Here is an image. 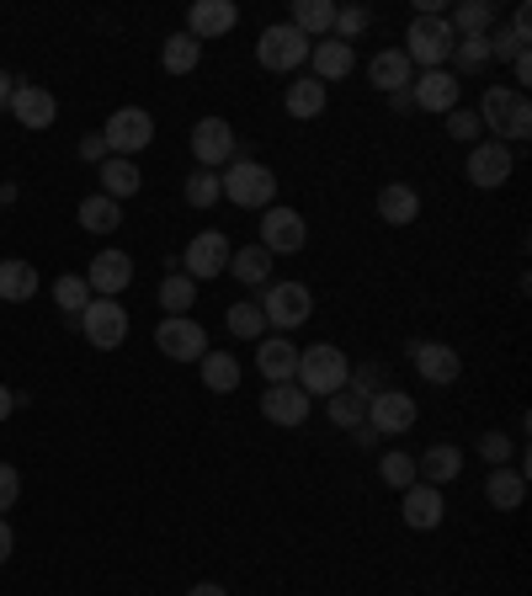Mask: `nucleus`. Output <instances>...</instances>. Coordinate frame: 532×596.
I'll list each match as a JSON object with an SVG mask.
<instances>
[{
  "label": "nucleus",
  "mask_w": 532,
  "mask_h": 596,
  "mask_svg": "<svg viewBox=\"0 0 532 596\" xmlns=\"http://www.w3.org/2000/svg\"><path fill=\"white\" fill-rule=\"evenodd\" d=\"M346 373H352V362H346V352L341 347H330V341H315V347H304L298 352V389L309 399H330L346 389Z\"/></svg>",
  "instance_id": "1"
},
{
  "label": "nucleus",
  "mask_w": 532,
  "mask_h": 596,
  "mask_svg": "<svg viewBox=\"0 0 532 596\" xmlns=\"http://www.w3.org/2000/svg\"><path fill=\"white\" fill-rule=\"evenodd\" d=\"M218 187H224V198L235 202V208H272L277 202V171H267L261 160L235 155L229 171L218 176Z\"/></svg>",
  "instance_id": "2"
},
{
  "label": "nucleus",
  "mask_w": 532,
  "mask_h": 596,
  "mask_svg": "<svg viewBox=\"0 0 532 596\" xmlns=\"http://www.w3.org/2000/svg\"><path fill=\"white\" fill-rule=\"evenodd\" d=\"M452 43H458V33L448 27V16H415L400 54L410 59V70H415V65H421V70H442L452 59Z\"/></svg>",
  "instance_id": "3"
},
{
  "label": "nucleus",
  "mask_w": 532,
  "mask_h": 596,
  "mask_svg": "<svg viewBox=\"0 0 532 596\" xmlns=\"http://www.w3.org/2000/svg\"><path fill=\"white\" fill-rule=\"evenodd\" d=\"M309 48L315 43L304 38L298 27H287V22H272L261 43H256V59H261V70H272V75H287V70H298V65H309Z\"/></svg>",
  "instance_id": "4"
},
{
  "label": "nucleus",
  "mask_w": 532,
  "mask_h": 596,
  "mask_svg": "<svg viewBox=\"0 0 532 596\" xmlns=\"http://www.w3.org/2000/svg\"><path fill=\"white\" fill-rule=\"evenodd\" d=\"M261 315L267 325H277V330H298L304 319L315 315V293L304 288V282H267V293H261Z\"/></svg>",
  "instance_id": "5"
},
{
  "label": "nucleus",
  "mask_w": 532,
  "mask_h": 596,
  "mask_svg": "<svg viewBox=\"0 0 532 596\" xmlns=\"http://www.w3.org/2000/svg\"><path fill=\"white\" fill-rule=\"evenodd\" d=\"M81 336L96 352H118L128 341V309L118 299H91L81 309Z\"/></svg>",
  "instance_id": "6"
},
{
  "label": "nucleus",
  "mask_w": 532,
  "mask_h": 596,
  "mask_svg": "<svg viewBox=\"0 0 532 596\" xmlns=\"http://www.w3.org/2000/svg\"><path fill=\"white\" fill-rule=\"evenodd\" d=\"M102 139H107V155H139V150H150L155 144V118L144 113V107H118L107 128H102Z\"/></svg>",
  "instance_id": "7"
},
{
  "label": "nucleus",
  "mask_w": 532,
  "mask_h": 596,
  "mask_svg": "<svg viewBox=\"0 0 532 596\" xmlns=\"http://www.w3.org/2000/svg\"><path fill=\"white\" fill-rule=\"evenodd\" d=\"M155 347L170 362H203L208 358V330L192 315H165L155 325Z\"/></svg>",
  "instance_id": "8"
},
{
  "label": "nucleus",
  "mask_w": 532,
  "mask_h": 596,
  "mask_svg": "<svg viewBox=\"0 0 532 596\" xmlns=\"http://www.w3.org/2000/svg\"><path fill=\"white\" fill-rule=\"evenodd\" d=\"M304 239H309V224H304V213H293L283 202H272L267 213H261V250L277 261V256H293V250H304Z\"/></svg>",
  "instance_id": "9"
},
{
  "label": "nucleus",
  "mask_w": 532,
  "mask_h": 596,
  "mask_svg": "<svg viewBox=\"0 0 532 596\" xmlns=\"http://www.w3.org/2000/svg\"><path fill=\"white\" fill-rule=\"evenodd\" d=\"M229 256H235L229 235L203 230V235L187 239V250H181V272H187L192 282H208V278H218V272H229Z\"/></svg>",
  "instance_id": "10"
},
{
  "label": "nucleus",
  "mask_w": 532,
  "mask_h": 596,
  "mask_svg": "<svg viewBox=\"0 0 532 596\" xmlns=\"http://www.w3.org/2000/svg\"><path fill=\"white\" fill-rule=\"evenodd\" d=\"M192 155H198V171L229 165V160L240 155V150H235V128L224 118H198L192 122Z\"/></svg>",
  "instance_id": "11"
},
{
  "label": "nucleus",
  "mask_w": 532,
  "mask_h": 596,
  "mask_svg": "<svg viewBox=\"0 0 532 596\" xmlns=\"http://www.w3.org/2000/svg\"><path fill=\"white\" fill-rule=\"evenodd\" d=\"M368 426L373 432H383V437H400L415 426V399L405 389H378L368 399Z\"/></svg>",
  "instance_id": "12"
},
{
  "label": "nucleus",
  "mask_w": 532,
  "mask_h": 596,
  "mask_svg": "<svg viewBox=\"0 0 532 596\" xmlns=\"http://www.w3.org/2000/svg\"><path fill=\"white\" fill-rule=\"evenodd\" d=\"M128 282H133V256H123V250H96L91 256V272H85L91 299H118Z\"/></svg>",
  "instance_id": "13"
},
{
  "label": "nucleus",
  "mask_w": 532,
  "mask_h": 596,
  "mask_svg": "<svg viewBox=\"0 0 532 596\" xmlns=\"http://www.w3.org/2000/svg\"><path fill=\"white\" fill-rule=\"evenodd\" d=\"M410 362H415V373L426 378V384H437V389H448L458 384V373H463V358L452 352L448 341H410Z\"/></svg>",
  "instance_id": "14"
},
{
  "label": "nucleus",
  "mask_w": 532,
  "mask_h": 596,
  "mask_svg": "<svg viewBox=\"0 0 532 596\" xmlns=\"http://www.w3.org/2000/svg\"><path fill=\"white\" fill-rule=\"evenodd\" d=\"M309 405H315V399L304 395L298 384H267V395H261V416H267L272 426H287V432H293V426L309 421Z\"/></svg>",
  "instance_id": "15"
},
{
  "label": "nucleus",
  "mask_w": 532,
  "mask_h": 596,
  "mask_svg": "<svg viewBox=\"0 0 532 596\" xmlns=\"http://www.w3.org/2000/svg\"><path fill=\"white\" fill-rule=\"evenodd\" d=\"M400 495H405V501H400V517H405L410 533H431V527L442 522V512H448L437 484H421V479H415V484H410V490H400Z\"/></svg>",
  "instance_id": "16"
},
{
  "label": "nucleus",
  "mask_w": 532,
  "mask_h": 596,
  "mask_svg": "<svg viewBox=\"0 0 532 596\" xmlns=\"http://www.w3.org/2000/svg\"><path fill=\"white\" fill-rule=\"evenodd\" d=\"M11 118L22 122V128H33V133H43V128H54V118H59V102H54L48 85H16Z\"/></svg>",
  "instance_id": "17"
},
{
  "label": "nucleus",
  "mask_w": 532,
  "mask_h": 596,
  "mask_svg": "<svg viewBox=\"0 0 532 596\" xmlns=\"http://www.w3.org/2000/svg\"><path fill=\"white\" fill-rule=\"evenodd\" d=\"M463 171H469L474 187H506L511 182V144H495V139L490 144H474Z\"/></svg>",
  "instance_id": "18"
},
{
  "label": "nucleus",
  "mask_w": 532,
  "mask_h": 596,
  "mask_svg": "<svg viewBox=\"0 0 532 596\" xmlns=\"http://www.w3.org/2000/svg\"><path fill=\"white\" fill-rule=\"evenodd\" d=\"M235 22H240V5H235V0H198V5L187 11V33L198 43L224 38Z\"/></svg>",
  "instance_id": "19"
},
{
  "label": "nucleus",
  "mask_w": 532,
  "mask_h": 596,
  "mask_svg": "<svg viewBox=\"0 0 532 596\" xmlns=\"http://www.w3.org/2000/svg\"><path fill=\"white\" fill-rule=\"evenodd\" d=\"M410 102L421 113H452L458 107V75L452 70H426L421 80H410Z\"/></svg>",
  "instance_id": "20"
},
{
  "label": "nucleus",
  "mask_w": 532,
  "mask_h": 596,
  "mask_svg": "<svg viewBox=\"0 0 532 596\" xmlns=\"http://www.w3.org/2000/svg\"><path fill=\"white\" fill-rule=\"evenodd\" d=\"M309 65H315V80L320 85H330V80H346L352 70H357V48L341 38H320L315 48H309Z\"/></svg>",
  "instance_id": "21"
},
{
  "label": "nucleus",
  "mask_w": 532,
  "mask_h": 596,
  "mask_svg": "<svg viewBox=\"0 0 532 596\" xmlns=\"http://www.w3.org/2000/svg\"><path fill=\"white\" fill-rule=\"evenodd\" d=\"M256 367H261L267 384H293V378H298V347H293L287 336H272V341H261Z\"/></svg>",
  "instance_id": "22"
},
{
  "label": "nucleus",
  "mask_w": 532,
  "mask_h": 596,
  "mask_svg": "<svg viewBox=\"0 0 532 596\" xmlns=\"http://www.w3.org/2000/svg\"><path fill=\"white\" fill-rule=\"evenodd\" d=\"M522 91H506V85H490L485 102H480V128H490L495 144H506V128H511V113H517Z\"/></svg>",
  "instance_id": "23"
},
{
  "label": "nucleus",
  "mask_w": 532,
  "mask_h": 596,
  "mask_svg": "<svg viewBox=\"0 0 532 596\" xmlns=\"http://www.w3.org/2000/svg\"><path fill=\"white\" fill-rule=\"evenodd\" d=\"M410 59L400 54V48H383V54H373V65H368V80H373V91H410Z\"/></svg>",
  "instance_id": "24"
},
{
  "label": "nucleus",
  "mask_w": 532,
  "mask_h": 596,
  "mask_svg": "<svg viewBox=\"0 0 532 596\" xmlns=\"http://www.w3.org/2000/svg\"><path fill=\"white\" fill-rule=\"evenodd\" d=\"M102 198H113V202H123V198H133L139 187H144V176H139V165L133 160H123V155H107L102 165Z\"/></svg>",
  "instance_id": "25"
},
{
  "label": "nucleus",
  "mask_w": 532,
  "mask_h": 596,
  "mask_svg": "<svg viewBox=\"0 0 532 596\" xmlns=\"http://www.w3.org/2000/svg\"><path fill=\"white\" fill-rule=\"evenodd\" d=\"M33 293H38V267L22 261V256H5L0 261V299L5 304H27Z\"/></svg>",
  "instance_id": "26"
},
{
  "label": "nucleus",
  "mask_w": 532,
  "mask_h": 596,
  "mask_svg": "<svg viewBox=\"0 0 532 596\" xmlns=\"http://www.w3.org/2000/svg\"><path fill=\"white\" fill-rule=\"evenodd\" d=\"M378 219L383 224H415L421 219V198H415V187H405V182H389L383 192H378Z\"/></svg>",
  "instance_id": "27"
},
{
  "label": "nucleus",
  "mask_w": 532,
  "mask_h": 596,
  "mask_svg": "<svg viewBox=\"0 0 532 596\" xmlns=\"http://www.w3.org/2000/svg\"><path fill=\"white\" fill-rule=\"evenodd\" d=\"M287 27H298L304 38H330V27H335V0H293V22Z\"/></svg>",
  "instance_id": "28"
},
{
  "label": "nucleus",
  "mask_w": 532,
  "mask_h": 596,
  "mask_svg": "<svg viewBox=\"0 0 532 596\" xmlns=\"http://www.w3.org/2000/svg\"><path fill=\"white\" fill-rule=\"evenodd\" d=\"M458 469H463V453H458L452 442H437V447H426V453H421V464H415L421 484H448V479H458Z\"/></svg>",
  "instance_id": "29"
},
{
  "label": "nucleus",
  "mask_w": 532,
  "mask_h": 596,
  "mask_svg": "<svg viewBox=\"0 0 532 596\" xmlns=\"http://www.w3.org/2000/svg\"><path fill=\"white\" fill-rule=\"evenodd\" d=\"M485 495H490L495 512H517V506L528 501V475H522V469H490Z\"/></svg>",
  "instance_id": "30"
},
{
  "label": "nucleus",
  "mask_w": 532,
  "mask_h": 596,
  "mask_svg": "<svg viewBox=\"0 0 532 596\" xmlns=\"http://www.w3.org/2000/svg\"><path fill=\"white\" fill-rule=\"evenodd\" d=\"M283 107H287V118H320V113H326V85H320L315 75L287 80Z\"/></svg>",
  "instance_id": "31"
},
{
  "label": "nucleus",
  "mask_w": 532,
  "mask_h": 596,
  "mask_svg": "<svg viewBox=\"0 0 532 596\" xmlns=\"http://www.w3.org/2000/svg\"><path fill=\"white\" fill-rule=\"evenodd\" d=\"M198 59H203V43L192 38V33H170V38L161 43V70L165 75H192Z\"/></svg>",
  "instance_id": "32"
},
{
  "label": "nucleus",
  "mask_w": 532,
  "mask_h": 596,
  "mask_svg": "<svg viewBox=\"0 0 532 596\" xmlns=\"http://www.w3.org/2000/svg\"><path fill=\"white\" fill-rule=\"evenodd\" d=\"M229 278L246 282V288H261V282H272V256H267L261 245H246V250H235V256H229Z\"/></svg>",
  "instance_id": "33"
},
{
  "label": "nucleus",
  "mask_w": 532,
  "mask_h": 596,
  "mask_svg": "<svg viewBox=\"0 0 532 596\" xmlns=\"http://www.w3.org/2000/svg\"><path fill=\"white\" fill-rule=\"evenodd\" d=\"M123 224V202L102 198V192H91V198L81 202V230H91V235H113Z\"/></svg>",
  "instance_id": "34"
},
{
  "label": "nucleus",
  "mask_w": 532,
  "mask_h": 596,
  "mask_svg": "<svg viewBox=\"0 0 532 596\" xmlns=\"http://www.w3.org/2000/svg\"><path fill=\"white\" fill-rule=\"evenodd\" d=\"M495 16H500V11H495L490 0H458V16H452L448 27L458 38H474V33H490Z\"/></svg>",
  "instance_id": "35"
},
{
  "label": "nucleus",
  "mask_w": 532,
  "mask_h": 596,
  "mask_svg": "<svg viewBox=\"0 0 532 596\" xmlns=\"http://www.w3.org/2000/svg\"><path fill=\"white\" fill-rule=\"evenodd\" d=\"M203 384L213 395H235L240 389V362L229 358V352H208L203 358Z\"/></svg>",
  "instance_id": "36"
},
{
  "label": "nucleus",
  "mask_w": 532,
  "mask_h": 596,
  "mask_svg": "<svg viewBox=\"0 0 532 596\" xmlns=\"http://www.w3.org/2000/svg\"><path fill=\"white\" fill-rule=\"evenodd\" d=\"M192 304H198V282L187 278V272H170L161 282V309L165 315H187Z\"/></svg>",
  "instance_id": "37"
},
{
  "label": "nucleus",
  "mask_w": 532,
  "mask_h": 596,
  "mask_svg": "<svg viewBox=\"0 0 532 596\" xmlns=\"http://www.w3.org/2000/svg\"><path fill=\"white\" fill-rule=\"evenodd\" d=\"M452 59H458V75H480L490 65V33H474V38L452 43Z\"/></svg>",
  "instance_id": "38"
},
{
  "label": "nucleus",
  "mask_w": 532,
  "mask_h": 596,
  "mask_svg": "<svg viewBox=\"0 0 532 596\" xmlns=\"http://www.w3.org/2000/svg\"><path fill=\"white\" fill-rule=\"evenodd\" d=\"M229 330L240 336V341H256L261 330H267V315H261V304H250V299H240V304H229Z\"/></svg>",
  "instance_id": "39"
},
{
  "label": "nucleus",
  "mask_w": 532,
  "mask_h": 596,
  "mask_svg": "<svg viewBox=\"0 0 532 596\" xmlns=\"http://www.w3.org/2000/svg\"><path fill=\"white\" fill-rule=\"evenodd\" d=\"M326 405H330V421H335V426H352V432H357V426L368 421V399H357V395H352V389H341V395H330Z\"/></svg>",
  "instance_id": "40"
},
{
  "label": "nucleus",
  "mask_w": 532,
  "mask_h": 596,
  "mask_svg": "<svg viewBox=\"0 0 532 596\" xmlns=\"http://www.w3.org/2000/svg\"><path fill=\"white\" fill-rule=\"evenodd\" d=\"M368 5H335V27H330V38L341 43H357L363 33H368Z\"/></svg>",
  "instance_id": "41"
},
{
  "label": "nucleus",
  "mask_w": 532,
  "mask_h": 596,
  "mask_svg": "<svg viewBox=\"0 0 532 596\" xmlns=\"http://www.w3.org/2000/svg\"><path fill=\"white\" fill-rule=\"evenodd\" d=\"M181 192H187V202H192V208H213V202L224 198V187H218V171H192Z\"/></svg>",
  "instance_id": "42"
},
{
  "label": "nucleus",
  "mask_w": 532,
  "mask_h": 596,
  "mask_svg": "<svg viewBox=\"0 0 532 596\" xmlns=\"http://www.w3.org/2000/svg\"><path fill=\"white\" fill-rule=\"evenodd\" d=\"M378 475H383V484H394V490H410V484L421 479L410 453H383V458H378Z\"/></svg>",
  "instance_id": "43"
},
{
  "label": "nucleus",
  "mask_w": 532,
  "mask_h": 596,
  "mask_svg": "<svg viewBox=\"0 0 532 596\" xmlns=\"http://www.w3.org/2000/svg\"><path fill=\"white\" fill-rule=\"evenodd\" d=\"M54 304H59L64 315H81L85 304H91V288H85V278H70V272H64V278L54 282Z\"/></svg>",
  "instance_id": "44"
},
{
  "label": "nucleus",
  "mask_w": 532,
  "mask_h": 596,
  "mask_svg": "<svg viewBox=\"0 0 532 596\" xmlns=\"http://www.w3.org/2000/svg\"><path fill=\"white\" fill-rule=\"evenodd\" d=\"M448 133L458 139V144H480V113L452 107V113H448Z\"/></svg>",
  "instance_id": "45"
},
{
  "label": "nucleus",
  "mask_w": 532,
  "mask_h": 596,
  "mask_svg": "<svg viewBox=\"0 0 532 596\" xmlns=\"http://www.w3.org/2000/svg\"><path fill=\"white\" fill-rule=\"evenodd\" d=\"M378 384H383V367H378V362L352 367V373H346V389H352L357 399H373V395H378Z\"/></svg>",
  "instance_id": "46"
},
{
  "label": "nucleus",
  "mask_w": 532,
  "mask_h": 596,
  "mask_svg": "<svg viewBox=\"0 0 532 596\" xmlns=\"http://www.w3.org/2000/svg\"><path fill=\"white\" fill-rule=\"evenodd\" d=\"M480 453H485L490 469H506V464H511V437H506V432H485V437H480Z\"/></svg>",
  "instance_id": "47"
},
{
  "label": "nucleus",
  "mask_w": 532,
  "mask_h": 596,
  "mask_svg": "<svg viewBox=\"0 0 532 596\" xmlns=\"http://www.w3.org/2000/svg\"><path fill=\"white\" fill-rule=\"evenodd\" d=\"M517 54H528V38H517L511 27H506V33H490V59H517Z\"/></svg>",
  "instance_id": "48"
},
{
  "label": "nucleus",
  "mask_w": 532,
  "mask_h": 596,
  "mask_svg": "<svg viewBox=\"0 0 532 596\" xmlns=\"http://www.w3.org/2000/svg\"><path fill=\"white\" fill-rule=\"evenodd\" d=\"M528 133H532V102L522 96V102H517V113H511V128H506V144H522Z\"/></svg>",
  "instance_id": "49"
},
{
  "label": "nucleus",
  "mask_w": 532,
  "mask_h": 596,
  "mask_svg": "<svg viewBox=\"0 0 532 596\" xmlns=\"http://www.w3.org/2000/svg\"><path fill=\"white\" fill-rule=\"evenodd\" d=\"M16 495H22V475H16L11 464H0V512H11Z\"/></svg>",
  "instance_id": "50"
},
{
  "label": "nucleus",
  "mask_w": 532,
  "mask_h": 596,
  "mask_svg": "<svg viewBox=\"0 0 532 596\" xmlns=\"http://www.w3.org/2000/svg\"><path fill=\"white\" fill-rule=\"evenodd\" d=\"M81 160L102 165V160H107V139H102V133H85V139H81Z\"/></svg>",
  "instance_id": "51"
},
{
  "label": "nucleus",
  "mask_w": 532,
  "mask_h": 596,
  "mask_svg": "<svg viewBox=\"0 0 532 596\" xmlns=\"http://www.w3.org/2000/svg\"><path fill=\"white\" fill-rule=\"evenodd\" d=\"M511 33H517V38H532V16H528V5H517V11H511Z\"/></svg>",
  "instance_id": "52"
},
{
  "label": "nucleus",
  "mask_w": 532,
  "mask_h": 596,
  "mask_svg": "<svg viewBox=\"0 0 532 596\" xmlns=\"http://www.w3.org/2000/svg\"><path fill=\"white\" fill-rule=\"evenodd\" d=\"M16 85H22V80H11L5 70H0V113H11V96H16Z\"/></svg>",
  "instance_id": "53"
},
{
  "label": "nucleus",
  "mask_w": 532,
  "mask_h": 596,
  "mask_svg": "<svg viewBox=\"0 0 532 596\" xmlns=\"http://www.w3.org/2000/svg\"><path fill=\"white\" fill-rule=\"evenodd\" d=\"M511 70H517V80L528 85V80H532V59H528V54H517V59H511Z\"/></svg>",
  "instance_id": "54"
},
{
  "label": "nucleus",
  "mask_w": 532,
  "mask_h": 596,
  "mask_svg": "<svg viewBox=\"0 0 532 596\" xmlns=\"http://www.w3.org/2000/svg\"><path fill=\"white\" fill-rule=\"evenodd\" d=\"M11 549H16V538H11V527H5V522H0V564H5V559H11Z\"/></svg>",
  "instance_id": "55"
},
{
  "label": "nucleus",
  "mask_w": 532,
  "mask_h": 596,
  "mask_svg": "<svg viewBox=\"0 0 532 596\" xmlns=\"http://www.w3.org/2000/svg\"><path fill=\"white\" fill-rule=\"evenodd\" d=\"M11 410H16V395H11V389L0 384V426H5V416H11Z\"/></svg>",
  "instance_id": "56"
},
{
  "label": "nucleus",
  "mask_w": 532,
  "mask_h": 596,
  "mask_svg": "<svg viewBox=\"0 0 532 596\" xmlns=\"http://www.w3.org/2000/svg\"><path fill=\"white\" fill-rule=\"evenodd\" d=\"M187 596H229V592H224V586H213V581H203V586H192Z\"/></svg>",
  "instance_id": "57"
}]
</instances>
